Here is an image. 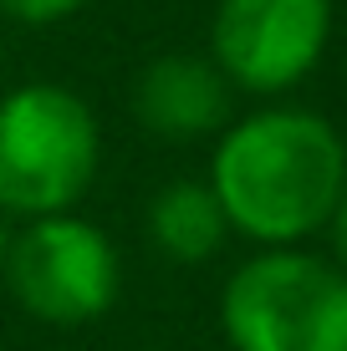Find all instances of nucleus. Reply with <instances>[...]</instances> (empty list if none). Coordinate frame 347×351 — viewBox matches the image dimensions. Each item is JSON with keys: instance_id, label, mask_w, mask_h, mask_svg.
I'll list each match as a JSON object with an SVG mask.
<instances>
[{"instance_id": "nucleus-1", "label": "nucleus", "mask_w": 347, "mask_h": 351, "mask_svg": "<svg viewBox=\"0 0 347 351\" xmlns=\"http://www.w3.org/2000/svg\"><path fill=\"white\" fill-rule=\"evenodd\" d=\"M205 184L235 234L286 250L327 229L347 189V143L306 107H266L220 132Z\"/></svg>"}, {"instance_id": "nucleus-2", "label": "nucleus", "mask_w": 347, "mask_h": 351, "mask_svg": "<svg viewBox=\"0 0 347 351\" xmlns=\"http://www.w3.org/2000/svg\"><path fill=\"white\" fill-rule=\"evenodd\" d=\"M102 163V128L77 92L26 82L0 97V209L21 219L71 214Z\"/></svg>"}, {"instance_id": "nucleus-3", "label": "nucleus", "mask_w": 347, "mask_h": 351, "mask_svg": "<svg viewBox=\"0 0 347 351\" xmlns=\"http://www.w3.org/2000/svg\"><path fill=\"white\" fill-rule=\"evenodd\" d=\"M220 321L235 351H347V275L306 250H260L230 275Z\"/></svg>"}, {"instance_id": "nucleus-4", "label": "nucleus", "mask_w": 347, "mask_h": 351, "mask_svg": "<svg viewBox=\"0 0 347 351\" xmlns=\"http://www.w3.org/2000/svg\"><path fill=\"white\" fill-rule=\"evenodd\" d=\"M5 285L36 321L82 326L117 300V250L82 214H46L10 234Z\"/></svg>"}, {"instance_id": "nucleus-5", "label": "nucleus", "mask_w": 347, "mask_h": 351, "mask_svg": "<svg viewBox=\"0 0 347 351\" xmlns=\"http://www.w3.org/2000/svg\"><path fill=\"white\" fill-rule=\"evenodd\" d=\"M332 36V0H220L210 21V62L230 87L276 97L306 77Z\"/></svg>"}, {"instance_id": "nucleus-6", "label": "nucleus", "mask_w": 347, "mask_h": 351, "mask_svg": "<svg viewBox=\"0 0 347 351\" xmlns=\"http://www.w3.org/2000/svg\"><path fill=\"white\" fill-rule=\"evenodd\" d=\"M133 112L159 138H205L230 117V82L205 56H159L138 71Z\"/></svg>"}, {"instance_id": "nucleus-7", "label": "nucleus", "mask_w": 347, "mask_h": 351, "mask_svg": "<svg viewBox=\"0 0 347 351\" xmlns=\"http://www.w3.org/2000/svg\"><path fill=\"white\" fill-rule=\"evenodd\" d=\"M148 234L153 245L164 250L179 265H199L210 260L214 250L225 245L230 224H225V209L214 199L210 184L199 178H179V184H164L148 204Z\"/></svg>"}, {"instance_id": "nucleus-8", "label": "nucleus", "mask_w": 347, "mask_h": 351, "mask_svg": "<svg viewBox=\"0 0 347 351\" xmlns=\"http://www.w3.org/2000/svg\"><path fill=\"white\" fill-rule=\"evenodd\" d=\"M82 5L87 0H0V10L10 21H21V26H56V21L77 16Z\"/></svg>"}, {"instance_id": "nucleus-9", "label": "nucleus", "mask_w": 347, "mask_h": 351, "mask_svg": "<svg viewBox=\"0 0 347 351\" xmlns=\"http://www.w3.org/2000/svg\"><path fill=\"white\" fill-rule=\"evenodd\" d=\"M327 229H332V250H337V270L347 275V189H342L337 209H332V219H327Z\"/></svg>"}, {"instance_id": "nucleus-10", "label": "nucleus", "mask_w": 347, "mask_h": 351, "mask_svg": "<svg viewBox=\"0 0 347 351\" xmlns=\"http://www.w3.org/2000/svg\"><path fill=\"white\" fill-rule=\"evenodd\" d=\"M5 255H10V214L0 209V270H5Z\"/></svg>"}]
</instances>
